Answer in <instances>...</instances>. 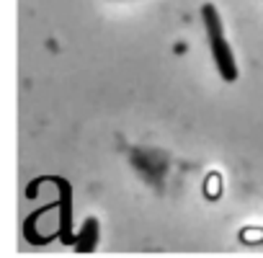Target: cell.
Wrapping results in <instances>:
<instances>
[{
	"mask_svg": "<svg viewBox=\"0 0 263 258\" xmlns=\"http://www.w3.org/2000/svg\"><path fill=\"white\" fill-rule=\"evenodd\" d=\"M209 49H212V57H214V65L222 75V80L232 83L237 78V65H235V57H232V49L227 44V39L219 34H209Z\"/></svg>",
	"mask_w": 263,
	"mask_h": 258,
	"instance_id": "cell-1",
	"label": "cell"
},
{
	"mask_svg": "<svg viewBox=\"0 0 263 258\" xmlns=\"http://www.w3.org/2000/svg\"><path fill=\"white\" fill-rule=\"evenodd\" d=\"M60 186V235L65 243H72L75 245V237H72V196H70V186L65 181H57Z\"/></svg>",
	"mask_w": 263,
	"mask_h": 258,
	"instance_id": "cell-2",
	"label": "cell"
},
{
	"mask_svg": "<svg viewBox=\"0 0 263 258\" xmlns=\"http://www.w3.org/2000/svg\"><path fill=\"white\" fill-rule=\"evenodd\" d=\"M96 245H98V219L88 217L83 222V230L75 237V250L78 253H90V250H96Z\"/></svg>",
	"mask_w": 263,
	"mask_h": 258,
	"instance_id": "cell-3",
	"label": "cell"
}]
</instances>
